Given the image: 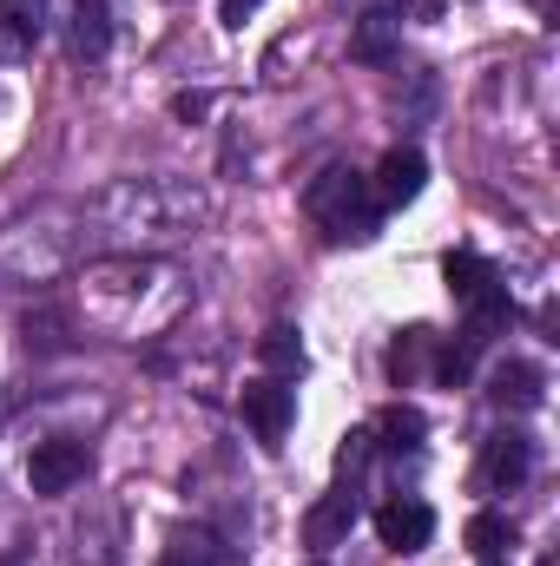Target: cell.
<instances>
[{
  "mask_svg": "<svg viewBox=\"0 0 560 566\" xmlns=\"http://www.w3.org/2000/svg\"><path fill=\"white\" fill-rule=\"evenodd\" d=\"M303 211L330 231V238H370L376 231V205H370V178L350 165H330L323 178H310Z\"/></svg>",
  "mask_w": 560,
  "mask_h": 566,
  "instance_id": "1",
  "label": "cell"
},
{
  "mask_svg": "<svg viewBox=\"0 0 560 566\" xmlns=\"http://www.w3.org/2000/svg\"><path fill=\"white\" fill-rule=\"evenodd\" d=\"M528 474H535V434L528 428H495L488 448H481V481L495 494H515Z\"/></svg>",
  "mask_w": 560,
  "mask_h": 566,
  "instance_id": "2",
  "label": "cell"
},
{
  "mask_svg": "<svg viewBox=\"0 0 560 566\" xmlns=\"http://www.w3.org/2000/svg\"><path fill=\"white\" fill-rule=\"evenodd\" d=\"M86 481V448L80 441H40L33 454H27V488L33 494H66V488H80Z\"/></svg>",
  "mask_w": 560,
  "mask_h": 566,
  "instance_id": "3",
  "label": "cell"
},
{
  "mask_svg": "<svg viewBox=\"0 0 560 566\" xmlns=\"http://www.w3.org/2000/svg\"><path fill=\"white\" fill-rule=\"evenodd\" d=\"M428 534H435V507L428 501H390V507H376V541L390 554H422Z\"/></svg>",
  "mask_w": 560,
  "mask_h": 566,
  "instance_id": "4",
  "label": "cell"
},
{
  "mask_svg": "<svg viewBox=\"0 0 560 566\" xmlns=\"http://www.w3.org/2000/svg\"><path fill=\"white\" fill-rule=\"evenodd\" d=\"M245 422L258 428V441L265 448H278L290 422H297V389H283V382H251L245 389Z\"/></svg>",
  "mask_w": 560,
  "mask_h": 566,
  "instance_id": "5",
  "label": "cell"
},
{
  "mask_svg": "<svg viewBox=\"0 0 560 566\" xmlns=\"http://www.w3.org/2000/svg\"><path fill=\"white\" fill-rule=\"evenodd\" d=\"M422 178H428V165H422L416 145H390L383 165H376V178H370V191H376V205L390 211V205H409V198H416Z\"/></svg>",
  "mask_w": 560,
  "mask_h": 566,
  "instance_id": "6",
  "label": "cell"
},
{
  "mask_svg": "<svg viewBox=\"0 0 560 566\" xmlns=\"http://www.w3.org/2000/svg\"><path fill=\"white\" fill-rule=\"evenodd\" d=\"M396 53H403V27H396L390 13H363L356 33H350V60H363V66H390Z\"/></svg>",
  "mask_w": 560,
  "mask_h": 566,
  "instance_id": "7",
  "label": "cell"
},
{
  "mask_svg": "<svg viewBox=\"0 0 560 566\" xmlns=\"http://www.w3.org/2000/svg\"><path fill=\"white\" fill-rule=\"evenodd\" d=\"M488 396H495L501 409H541L548 376H541L535 363H501V369H495V382H488Z\"/></svg>",
  "mask_w": 560,
  "mask_h": 566,
  "instance_id": "8",
  "label": "cell"
},
{
  "mask_svg": "<svg viewBox=\"0 0 560 566\" xmlns=\"http://www.w3.org/2000/svg\"><path fill=\"white\" fill-rule=\"evenodd\" d=\"M350 521H356V494L343 488V494H330V501L303 521V534H310V547H336V541L350 534Z\"/></svg>",
  "mask_w": 560,
  "mask_h": 566,
  "instance_id": "9",
  "label": "cell"
},
{
  "mask_svg": "<svg viewBox=\"0 0 560 566\" xmlns=\"http://www.w3.org/2000/svg\"><path fill=\"white\" fill-rule=\"evenodd\" d=\"M508 547H515V521H508V514L488 507V514L468 521V554H475V560H501Z\"/></svg>",
  "mask_w": 560,
  "mask_h": 566,
  "instance_id": "10",
  "label": "cell"
},
{
  "mask_svg": "<svg viewBox=\"0 0 560 566\" xmlns=\"http://www.w3.org/2000/svg\"><path fill=\"white\" fill-rule=\"evenodd\" d=\"M442 277H448V296H455V303H468L495 271H488V258H475V251H448V258H442Z\"/></svg>",
  "mask_w": 560,
  "mask_h": 566,
  "instance_id": "11",
  "label": "cell"
},
{
  "mask_svg": "<svg viewBox=\"0 0 560 566\" xmlns=\"http://www.w3.org/2000/svg\"><path fill=\"white\" fill-rule=\"evenodd\" d=\"M376 434H383V448H390V454H416V448H422V416L396 402V409H383Z\"/></svg>",
  "mask_w": 560,
  "mask_h": 566,
  "instance_id": "12",
  "label": "cell"
},
{
  "mask_svg": "<svg viewBox=\"0 0 560 566\" xmlns=\"http://www.w3.org/2000/svg\"><path fill=\"white\" fill-rule=\"evenodd\" d=\"M258 356H265L278 376H297V369H303V343H297V329H271V336L258 343Z\"/></svg>",
  "mask_w": 560,
  "mask_h": 566,
  "instance_id": "13",
  "label": "cell"
},
{
  "mask_svg": "<svg viewBox=\"0 0 560 566\" xmlns=\"http://www.w3.org/2000/svg\"><path fill=\"white\" fill-rule=\"evenodd\" d=\"M172 560L178 566H231V554H225L211 534H178V541H172Z\"/></svg>",
  "mask_w": 560,
  "mask_h": 566,
  "instance_id": "14",
  "label": "cell"
},
{
  "mask_svg": "<svg viewBox=\"0 0 560 566\" xmlns=\"http://www.w3.org/2000/svg\"><path fill=\"white\" fill-rule=\"evenodd\" d=\"M80 53L86 60L106 53V0H80Z\"/></svg>",
  "mask_w": 560,
  "mask_h": 566,
  "instance_id": "15",
  "label": "cell"
},
{
  "mask_svg": "<svg viewBox=\"0 0 560 566\" xmlns=\"http://www.w3.org/2000/svg\"><path fill=\"white\" fill-rule=\"evenodd\" d=\"M0 20L40 40V20H46V0H0Z\"/></svg>",
  "mask_w": 560,
  "mask_h": 566,
  "instance_id": "16",
  "label": "cell"
},
{
  "mask_svg": "<svg viewBox=\"0 0 560 566\" xmlns=\"http://www.w3.org/2000/svg\"><path fill=\"white\" fill-rule=\"evenodd\" d=\"M27 53H33V33H20V27L0 20V66H13V60H27Z\"/></svg>",
  "mask_w": 560,
  "mask_h": 566,
  "instance_id": "17",
  "label": "cell"
},
{
  "mask_svg": "<svg viewBox=\"0 0 560 566\" xmlns=\"http://www.w3.org/2000/svg\"><path fill=\"white\" fill-rule=\"evenodd\" d=\"M258 7H265V0H218V20H225V27H245V13H258Z\"/></svg>",
  "mask_w": 560,
  "mask_h": 566,
  "instance_id": "18",
  "label": "cell"
},
{
  "mask_svg": "<svg viewBox=\"0 0 560 566\" xmlns=\"http://www.w3.org/2000/svg\"><path fill=\"white\" fill-rule=\"evenodd\" d=\"M172 113H178V119H198V113H205V93H178Z\"/></svg>",
  "mask_w": 560,
  "mask_h": 566,
  "instance_id": "19",
  "label": "cell"
},
{
  "mask_svg": "<svg viewBox=\"0 0 560 566\" xmlns=\"http://www.w3.org/2000/svg\"><path fill=\"white\" fill-rule=\"evenodd\" d=\"M541 566H560V560H554V554H548V560H541Z\"/></svg>",
  "mask_w": 560,
  "mask_h": 566,
  "instance_id": "20",
  "label": "cell"
},
{
  "mask_svg": "<svg viewBox=\"0 0 560 566\" xmlns=\"http://www.w3.org/2000/svg\"><path fill=\"white\" fill-rule=\"evenodd\" d=\"M481 566H501V560H481Z\"/></svg>",
  "mask_w": 560,
  "mask_h": 566,
  "instance_id": "21",
  "label": "cell"
},
{
  "mask_svg": "<svg viewBox=\"0 0 560 566\" xmlns=\"http://www.w3.org/2000/svg\"><path fill=\"white\" fill-rule=\"evenodd\" d=\"M0 566H20V560H0Z\"/></svg>",
  "mask_w": 560,
  "mask_h": 566,
  "instance_id": "22",
  "label": "cell"
},
{
  "mask_svg": "<svg viewBox=\"0 0 560 566\" xmlns=\"http://www.w3.org/2000/svg\"><path fill=\"white\" fill-rule=\"evenodd\" d=\"M158 566H178V560H158Z\"/></svg>",
  "mask_w": 560,
  "mask_h": 566,
  "instance_id": "23",
  "label": "cell"
},
{
  "mask_svg": "<svg viewBox=\"0 0 560 566\" xmlns=\"http://www.w3.org/2000/svg\"><path fill=\"white\" fill-rule=\"evenodd\" d=\"M317 566H323V560H317Z\"/></svg>",
  "mask_w": 560,
  "mask_h": 566,
  "instance_id": "24",
  "label": "cell"
}]
</instances>
